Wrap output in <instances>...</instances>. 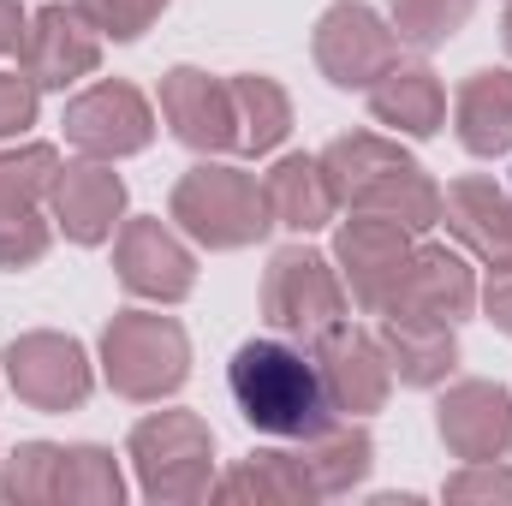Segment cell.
Masks as SVG:
<instances>
[{"mask_svg":"<svg viewBox=\"0 0 512 506\" xmlns=\"http://www.w3.org/2000/svg\"><path fill=\"white\" fill-rule=\"evenodd\" d=\"M24 12H18V0H0V54L6 48H24Z\"/></svg>","mask_w":512,"mask_h":506,"instance_id":"obj_35","label":"cell"},{"mask_svg":"<svg viewBox=\"0 0 512 506\" xmlns=\"http://www.w3.org/2000/svg\"><path fill=\"white\" fill-rule=\"evenodd\" d=\"M60 179V155L48 143H30V149H12L0 155V215L12 209H36Z\"/></svg>","mask_w":512,"mask_h":506,"instance_id":"obj_26","label":"cell"},{"mask_svg":"<svg viewBox=\"0 0 512 506\" xmlns=\"http://www.w3.org/2000/svg\"><path fill=\"white\" fill-rule=\"evenodd\" d=\"M304 501L316 495L304 459H286V453H256L251 465H239L227 483H221V501Z\"/></svg>","mask_w":512,"mask_h":506,"instance_id":"obj_24","label":"cell"},{"mask_svg":"<svg viewBox=\"0 0 512 506\" xmlns=\"http://www.w3.org/2000/svg\"><path fill=\"white\" fill-rule=\"evenodd\" d=\"M161 6H167V0H78V12H84L102 36H114V42L143 36V24H149Z\"/></svg>","mask_w":512,"mask_h":506,"instance_id":"obj_30","label":"cell"},{"mask_svg":"<svg viewBox=\"0 0 512 506\" xmlns=\"http://www.w3.org/2000/svg\"><path fill=\"white\" fill-rule=\"evenodd\" d=\"M507 48H512V6H507Z\"/></svg>","mask_w":512,"mask_h":506,"instance_id":"obj_36","label":"cell"},{"mask_svg":"<svg viewBox=\"0 0 512 506\" xmlns=\"http://www.w3.org/2000/svg\"><path fill=\"white\" fill-rule=\"evenodd\" d=\"M370 114L382 126L429 137V131L441 126V114H447V96H441V84H435L429 66H387L382 78H376V90H370Z\"/></svg>","mask_w":512,"mask_h":506,"instance_id":"obj_19","label":"cell"},{"mask_svg":"<svg viewBox=\"0 0 512 506\" xmlns=\"http://www.w3.org/2000/svg\"><path fill=\"white\" fill-rule=\"evenodd\" d=\"M227 387H233L239 417L262 435L310 441L340 417L322 358L310 346H292V340H245L233 352Z\"/></svg>","mask_w":512,"mask_h":506,"instance_id":"obj_1","label":"cell"},{"mask_svg":"<svg viewBox=\"0 0 512 506\" xmlns=\"http://www.w3.org/2000/svg\"><path fill=\"white\" fill-rule=\"evenodd\" d=\"M233 114H239V149H245V155L274 149V143L286 137V120H292L286 96H280L268 78H239V84H233Z\"/></svg>","mask_w":512,"mask_h":506,"instance_id":"obj_25","label":"cell"},{"mask_svg":"<svg viewBox=\"0 0 512 506\" xmlns=\"http://www.w3.org/2000/svg\"><path fill=\"white\" fill-rule=\"evenodd\" d=\"M459 137L471 155L512 149V72H477L459 90Z\"/></svg>","mask_w":512,"mask_h":506,"instance_id":"obj_21","label":"cell"},{"mask_svg":"<svg viewBox=\"0 0 512 506\" xmlns=\"http://www.w3.org/2000/svg\"><path fill=\"white\" fill-rule=\"evenodd\" d=\"M382 352L411 387H429V381H441L453 370V328L447 322H423V316H387Z\"/></svg>","mask_w":512,"mask_h":506,"instance_id":"obj_22","label":"cell"},{"mask_svg":"<svg viewBox=\"0 0 512 506\" xmlns=\"http://www.w3.org/2000/svg\"><path fill=\"white\" fill-rule=\"evenodd\" d=\"M30 120H36V84H30V78L0 72V137L24 131Z\"/></svg>","mask_w":512,"mask_h":506,"instance_id":"obj_32","label":"cell"},{"mask_svg":"<svg viewBox=\"0 0 512 506\" xmlns=\"http://www.w3.org/2000/svg\"><path fill=\"white\" fill-rule=\"evenodd\" d=\"M489 316L512 334V268H501V274H495V286H489Z\"/></svg>","mask_w":512,"mask_h":506,"instance_id":"obj_34","label":"cell"},{"mask_svg":"<svg viewBox=\"0 0 512 506\" xmlns=\"http://www.w3.org/2000/svg\"><path fill=\"white\" fill-rule=\"evenodd\" d=\"M393 54H399L393 30H387L364 0H340V6H328L322 24H316V60H322V72H328L340 90L376 84L387 66H393Z\"/></svg>","mask_w":512,"mask_h":506,"instance_id":"obj_7","label":"cell"},{"mask_svg":"<svg viewBox=\"0 0 512 506\" xmlns=\"http://www.w3.org/2000/svg\"><path fill=\"white\" fill-rule=\"evenodd\" d=\"M96 54H102V42H96V30H90V18L72 6H48V12H36V24L24 30V72H30V84H42V90H66L72 78H84V72H96Z\"/></svg>","mask_w":512,"mask_h":506,"instance_id":"obj_12","label":"cell"},{"mask_svg":"<svg viewBox=\"0 0 512 506\" xmlns=\"http://www.w3.org/2000/svg\"><path fill=\"white\" fill-rule=\"evenodd\" d=\"M120 280L143 298L173 304L191 292V256L161 221H131L120 233Z\"/></svg>","mask_w":512,"mask_h":506,"instance_id":"obj_15","label":"cell"},{"mask_svg":"<svg viewBox=\"0 0 512 506\" xmlns=\"http://www.w3.org/2000/svg\"><path fill=\"white\" fill-rule=\"evenodd\" d=\"M453 501H477V495H501L512 501V471H465L459 483H447Z\"/></svg>","mask_w":512,"mask_h":506,"instance_id":"obj_33","label":"cell"},{"mask_svg":"<svg viewBox=\"0 0 512 506\" xmlns=\"http://www.w3.org/2000/svg\"><path fill=\"white\" fill-rule=\"evenodd\" d=\"M447 221L483 262H495V274L512 268V191L495 179H459L447 191Z\"/></svg>","mask_w":512,"mask_h":506,"instance_id":"obj_16","label":"cell"},{"mask_svg":"<svg viewBox=\"0 0 512 506\" xmlns=\"http://www.w3.org/2000/svg\"><path fill=\"white\" fill-rule=\"evenodd\" d=\"M6 376L18 387V399H30L36 411H66L90 393V364L78 352V340L60 334H24L6 352Z\"/></svg>","mask_w":512,"mask_h":506,"instance_id":"obj_8","label":"cell"},{"mask_svg":"<svg viewBox=\"0 0 512 506\" xmlns=\"http://www.w3.org/2000/svg\"><path fill=\"white\" fill-rule=\"evenodd\" d=\"M322 173L334 185V203H352L364 215H387L399 227H435L441 215V191L423 179V167L387 149L382 137H340L322 155Z\"/></svg>","mask_w":512,"mask_h":506,"instance_id":"obj_2","label":"cell"},{"mask_svg":"<svg viewBox=\"0 0 512 506\" xmlns=\"http://www.w3.org/2000/svg\"><path fill=\"white\" fill-rule=\"evenodd\" d=\"M441 435L459 459L483 465L512 447V399L489 381H465L441 399Z\"/></svg>","mask_w":512,"mask_h":506,"instance_id":"obj_14","label":"cell"},{"mask_svg":"<svg viewBox=\"0 0 512 506\" xmlns=\"http://www.w3.org/2000/svg\"><path fill=\"white\" fill-rule=\"evenodd\" d=\"M161 114L191 149H239V114H233V84H215L209 72H167L161 84Z\"/></svg>","mask_w":512,"mask_h":506,"instance_id":"obj_11","label":"cell"},{"mask_svg":"<svg viewBox=\"0 0 512 506\" xmlns=\"http://www.w3.org/2000/svg\"><path fill=\"white\" fill-rule=\"evenodd\" d=\"M54 495L60 501H120V471L102 447H60Z\"/></svg>","mask_w":512,"mask_h":506,"instance_id":"obj_27","label":"cell"},{"mask_svg":"<svg viewBox=\"0 0 512 506\" xmlns=\"http://www.w3.org/2000/svg\"><path fill=\"white\" fill-rule=\"evenodd\" d=\"M54 477H60V447H18L12 453V471H6V495L12 501H48L54 495Z\"/></svg>","mask_w":512,"mask_h":506,"instance_id":"obj_29","label":"cell"},{"mask_svg":"<svg viewBox=\"0 0 512 506\" xmlns=\"http://www.w3.org/2000/svg\"><path fill=\"white\" fill-rule=\"evenodd\" d=\"M209 453L215 441L191 411H161L131 435V459L155 501H197L209 489Z\"/></svg>","mask_w":512,"mask_h":506,"instance_id":"obj_4","label":"cell"},{"mask_svg":"<svg viewBox=\"0 0 512 506\" xmlns=\"http://www.w3.org/2000/svg\"><path fill=\"white\" fill-rule=\"evenodd\" d=\"M322 370H328V387H334V405L340 411H376L387 399V376H393L387 352L370 334H358V328L352 334L334 328L322 340Z\"/></svg>","mask_w":512,"mask_h":506,"instance_id":"obj_18","label":"cell"},{"mask_svg":"<svg viewBox=\"0 0 512 506\" xmlns=\"http://www.w3.org/2000/svg\"><path fill=\"white\" fill-rule=\"evenodd\" d=\"M340 262H346V280L358 292V304L387 310V298L399 292L405 268H411V245H405V227L387 221V215H358L346 233H340Z\"/></svg>","mask_w":512,"mask_h":506,"instance_id":"obj_9","label":"cell"},{"mask_svg":"<svg viewBox=\"0 0 512 506\" xmlns=\"http://www.w3.org/2000/svg\"><path fill=\"white\" fill-rule=\"evenodd\" d=\"M304 471H310V483H316V495H340V489H352L364 471H370V435L364 429H346L340 417L322 429V435H310L304 441Z\"/></svg>","mask_w":512,"mask_h":506,"instance_id":"obj_23","label":"cell"},{"mask_svg":"<svg viewBox=\"0 0 512 506\" xmlns=\"http://www.w3.org/2000/svg\"><path fill=\"white\" fill-rule=\"evenodd\" d=\"M173 221H185L191 239L215 245V251H233V245H251L262 239V227L274 221L268 215V197L251 173H233V167H197L179 179L173 191Z\"/></svg>","mask_w":512,"mask_h":506,"instance_id":"obj_3","label":"cell"},{"mask_svg":"<svg viewBox=\"0 0 512 506\" xmlns=\"http://www.w3.org/2000/svg\"><path fill=\"white\" fill-rule=\"evenodd\" d=\"M471 310V268L453 251L429 245V251H411V268L399 280V292L387 298V316H423V322H459Z\"/></svg>","mask_w":512,"mask_h":506,"instance_id":"obj_13","label":"cell"},{"mask_svg":"<svg viewBox=\"0 0 512 506\" xmlns=\"http://www.w3.org/2000/svg\"><path fill=\"white\" fill-rule=\"evenodd\" d=\"M471 6L477 0H393V30L411 48H435L471 18Z\"/></svg>","mask_w":512,"mask_h":506,"instance_id":"obj_28","label":"cell"},{"mask_svg":"<svg viewBox=\"0 0 512 506\" xmlns=\"http://www.w3.org/2000/svg\"><path fill=\"white\" fill-rule=\"evenodd\" d=\"M262 310L280 334H298V340H328L346 316V298H340V280L322 256L310 251H280L268 262V280H262Z\"/></svg>","mask_w":512,"mask_h":506,"instance_id":"obj_6","label":"cell"},{"mask_svg":"<svg viewBox=\"0 0 512 506\" xmlns=\"http://www.w3.org/2000/svg\"><path fill=\"white\" fill-rule=\"evenodd\" d=\"M48 197H54L60 227H66L78 245H102V239L114 233L120 209H126V185H120L108 167H66Z\"/></svg>","mask_w":512,"mask_h":506,"instance_id":"obj_17","label":"cell"},{"mask_svg":"<svg viewBox=\"0 0 512 506\" xmlns=\"http://www.w3.org/2000/svg\"><path fill=\"white\" fill-rule=\"evenodd\" d=\"M42 251H48V227H42L36 209L0 215V268H24V262H36Z\"/></svg>","mask_w":512,"mask_h":506,"instance_id":"obj_31","label":"cell"},{"mask_svg":"<svg viewBox=\"0 0 512 506\" xmlns=\"http://www.w3.org/2000/svg\"><path fill=\"white\" fill-rule=\"evenodd\" d=\"M102 358H108V381L126 393V399H161L185 381V334L179 322L167 316H114L108 340H102Z\"/></svg>","mask_w":512,"mask_h":506,"instance_id":"obj_5","label":"cell"},{"mask_svg":"<svg viewBox=\"0 0 512 506\" xmlns=\"http://www.w3.org/2000/svg\"><path fill=\"white\" fill-rule=\"evenodd\" d=\"M262 197H268V215L292 233H310L334 215V185L322 173V161H304V155H286L268 179H262Z\"/></svg>","mask_w":512,"mask_h":506,"instance_id":"obj_20","label":"cell"},{"mask_svg":"<svg viewBox=\"0 0 512 506\" xmlns=\"http://www.w3.org/2000/svg\"><path fill=\"white\" fill-rule=\"evenodd\" d=\"M149 102L131 90V84H96L90 96H78L66 108V137L84 149V155H131L149 143Z\"/></svg>","mask_w":512,"mask_h":506,"instance_id":"obj_10","label":"cell"}]
</instances>
